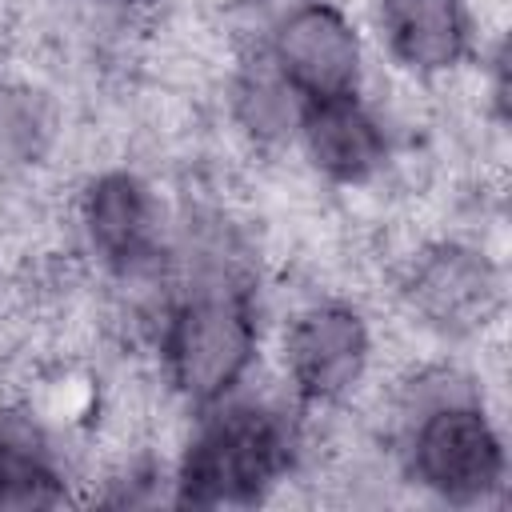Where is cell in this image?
I'll list each match as a JSON object with an SVG mask.
<instances>
[{
	"instance_id": "7",
	"label": "cell",
	"mask_w": 512,
	"mask_h": 512,
	"mask_svg": "<svg viewBox=\"0 0 512 512\" xmlns=\"http://www.w3.org/2000/svg\"><path fill=\"white\" fill-rule=\"evenodd\" d=\"M80 224L88 248L112 268H136L156 252L160 208L152 188L132 172H104L80 200Z\"/></svg>"
},
{
	"instance_id": "5",
	"label": "cell",
	"mask_w": 512,
	"mask_h": 512,
	"mask_svg": "<svg viewBox=\"0 0 512 512\" xmlns=\"http://www.w3.org/2000/svg\"><path fill=\"white\" fill-rule=\"evenodd\" d=\"M268 64L304 104L356 96L364 72L360 32L336 4H300L276 24Z\"/></svg>"
},
{
	"instance_id": "8",
	"label": "cell",
	"mask_w": 512,
	"mask_h": 512,
	"mask_svg": "<svg viewBox=\"0 0 512 512\" xmlns=\"http://www.w3.org/2000/svg\"><path fill=\"white\" fill-rule=\"evenodd\" d=\"M296 136L308 160L316 164V172H324L336 184H360L376 176L388 152L380 120L356 96L304 104Z\"/></svg>"
},
{
	"instance_id": "9",
	"label": "cell",
	"mask_w": 512,
	"mask_h": 512,
	"mask_svg": "<svg viewBox=\"0 0 512 512\" xmlns=\"http://www.w3.org/2000/svg\"><path fill=\"white\" fill-rule=\"evenodd\" d=\"M380 28L392 56L420 72H448L468 48L464 0H380Z\"/></svg>"
},
{
	"instance_id": "4",
	"label": "cell",
	"mask_w": 512,
	"mask_h": 512,
	"mask_svg": "<svg viewBox=\"0 0 512 512\" xmlns=\"http://www.w3.org/2000/svg\"><path fill=\"white\" fill-rule=\"evenodd\" d=\"M280 356L284 380L304 404H336L372 368V328L352 304H308L288 320Z\"/></svg>"
},
{
	"instance_id": "2",
	"label": "cell",
	"mask_w": 512,
	"mask_h": 512,
	"mask_svg": "<svg viewBox=\"0 0 512 512\" xmlns=\"http://www.w3.org/2000/svg\"><path fill=\"white\" fill-rule=\"evenodd\" d=\"M288 464L284 424L252 404L216 412L184 448L176 488L192 504L256 500Z\"/></svg>"
},
{
	"instance_id": "3",
	"label": "cell",
	"mask_w": 512,
	"mask_h": 512,
	"mask_svg": "<svg viewBox=\"0 0 512 512\" xmlns=\"http://www.w3.org/2000/svg\"><path fill=\"white\" fill-rule=\"evenodd\" d=\"M408 468L432 496L476 504L504 484V444L476 400H436L412 428Z\"/></svg>"
},
{
	"instance_id": "11",
	"label": "cell",
	"mask_w": 512,
	"mask_h": 512,
	"mask_svg": "<svg viewBox=\"0 0 512 512\" xmlns=\"http://www.w3.org/2000/svg\"><path fill=\"white\" fill-rule=\"evenodd\" d=\"M56 136L48 100L16 80H0V172L32 168Z\"/></svg>"
},
{
	"instance_id": "1",
	"label": "cell",
	"mask_w": 512,
	"mask_h": 512,
	"mask_svg": "<svg viewBox=\"0 0 512 512\" xmlns=\"http://www.w3.org/2000/svg\"><path fill=\"white\" fill-rule=\"evenodd\" d=\"M164 372L188 404H216L256 360V324L236 288L188 292L164 328Z\"/></svg>"
},
{
	"instance_id": "6",
	"label": "cell",
	"mask_w": 512,
	"mask_h": 512,
	"mask_svg": "<svg viewBox=\"0 0 512 512\" xmlns=\"http://www.w3.org/2000/svg\"><path fill=\"white\" fill-rule=\"evenodd\" d=\"M404 288L424 324L444 332H476L500 308V272L468 244H424L408 264Z\"/></svg>"
},
{
	"instance_id": "10",
	"label": "cell",
	"mask_w": 512,
	"mask_h": 512,
	"mask_svg": "<svg viewBox=\"0 0 512 512\" xmlns=\"http://www.w3.org/2000/svg\"><path fill=\"white\" fill-rule=\"evenodd\" d=\"M232 108L240 128L256 140V144H280L300 128V112L304 100L280 80V72L272 64H260L256 72H244L232 88Z\"/></svg>"
}]
</instances>
